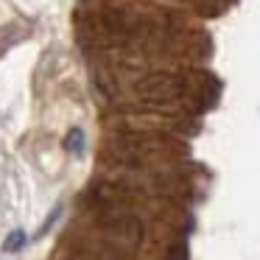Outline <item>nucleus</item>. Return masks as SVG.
<instances>
[{"label": "nucleus", "mask_w": 260, "mask_h": 260, "mask_svg": "<svg viewBox=\"0 0 260 260\" xmlns=\"http://www.w3.org/2000/svg\"><path fill=\"white\" fill-rule=\"evenodd\" d=\"M25 241H28V238H25V232L23 230H14L12 235L6 238V243H3V252H20V249L25 246Z\"/></svg>", "instance_id": "3"}, {"label": "nucleus", "mask_w": 260, "mask_h": 260, "mask_svg": "<svg viewBox=\"0 0 260 260\" xmlns=\"http://www.w3.org/2000/svg\"><path fill=\"white\" fill-rule=\"evenodd\" d=\"M185 92V81L171 73H154L137 84V95L146 104H174Z\"/></svg>", "instance_id": "1"}, {"label": "nucleus", "mask_w": 260, "mask_h": 260, "mask_svg": "<svg viewBox=\"0 0 260 260\" xmlns=\"http://www.w3.org/2000/svg\"><path fill=\"white\" fill-rule=\"evenodd\" d=\"M84 146H87V140H84V132L81 129H70L68 135H64V148H68L70 154L79 157V154L84 151Z\"/></svg>", "instance_id": "2"}, {"label": "nucleus", "mask_w": 260, "mask_h": 260, "mask_svg": "<svg viewBox=\"0 0 260 260\" xmlns=\"http://www.w3.org/2000/svg\"><path fill=\"white\" fill-rule=\"evenodd\" d=\"M165 260H190V249H187V241H176L174 246L168 249V257Z\"/></svg>", "instance_id": "4"}]
</instances>
